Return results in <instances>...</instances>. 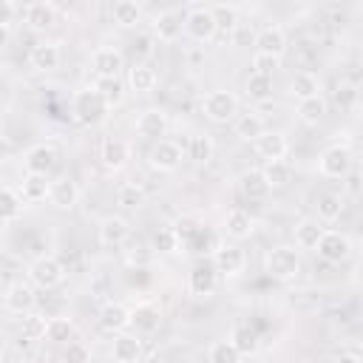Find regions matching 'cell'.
<instances>
[{"instance_id":"obj_1","label":"cell","mask_w":363,"mask_h":363,"mask_svg":"<svg viewBox=\"0 0 363 363\" xmlns=\"http://www.w3.org/2000/svg\"><path fill=\"white\" fill-rule=\"evenodd\" d=\"M108 111H111V105L96 91V85H85L71 96V119L82 128H94V125L105 122Z\"/></svg>"},{"instance_id":"obj_2","label":"cell","mask_w":363,"mask_h":363,"mask_svg":"<svg viewBox=\"0 0 363 363\" xmlns=\"http://www.w3.org/2000/svg\"><path fill=\"white\" fill-rule=\"evenodd\" d=\"M264 269L275 281H292L301 272V255L295 247H275L264 258Z\"/></svg>"},{"instance_id":"obj_3","label":"cell","mask_w":363,"mask_h":363,"mask_svg":"<svg viewBox=\"0 0 363 363\" xmlns=\"http://www.w3.org/2000/svg\"><path fill=\"white\" fill-rule=\"evenodd\" d=\"M201 111H204V116H207L210 122L227 125V122H233V119L238 116V96H235L233 91H224V88L210 91V94L204 96V102H201Z\"/></svg>"},{"instance_id":"obj_4","label":"cell","mask_w":363,"mask_h":363,"mask_svg":"<svg viewBox=\"0 0 363 363\" xmlns=\"http://www.w3.org/2000/svg\"><path fill=\"white\" fill-rule=\"evenodd\" d=\"M28 281L34 286H40V289H54V286H60L65 281V267L54 255H40L28 267Z\"/></svg>"},{"instance_id":"obj_5","label":"cell","mask_w":363,"mask_h":363,"mask_svg":"<svg viewBox=\"0 0 363 363\" xmlns=\"http://www.w3.org/2000/svg\"><path fill=\"white\" fill-rule=\"evenodd\" d=\"M184 34L187 40L193 43H210L216 34H218V26H216V17L210 9L204 6H196L184 14Z\"/></svg>"},{"instance_id":"obj_6","label":"cell","mask_w":363,"mask_h":363,"mask_svg":"<svg viewBox=\"0 0 363 363\" xmlns=\"http://www.w3.org/2000/svg\"><path fill=\"white\" fill-rule=\"evenodd\" d=\"M352 150L346 147V145H329L320 156H318V170H320V176H326V179H343V176H349V170H352Z\"/></svg>"},{"instance_id":"obj_7","label":"cell","mask_w":363,"mask_h":363,"mask_svg":"<svg viewBox=\"0 0 363 363\" xmlns=\"http://www.w3.org/2000/svg\"><path fill=\"white\" fill-rule=\"evenodd\" d=\"M213 264L221 278H238L247 269V252L238 244H216Z\"/></svg>"},{"instance_id":"obj_8","label":"cell","mask_w":363,"mask_h":363,"mask_svg":"<svg viewBox=\"0 0 363 363\" xmlns=\"http://www.w3.org/2000/svg\"><path fill=\"white\" fill-rule=\"evenodd\" d=\"M184 156L187 153L182 150V145H176L173 139H159V142H153V147L147 153V162L159 173H173V170H179Z\"/></svg>"},{"instance_id":"obj_9","label":"cell","mask_w":363,"mask_h":363,"mask_svg":"<svg viewBox=\"0 0 363 363\" xmlns=\"http://www.w3.org/2000/svg\"><path fill=\"white\" fill-rule=\"evenodd\" d=\"M34 303H37V295H34V284L31 281H14V284L6 286V295H3L6 312L28 315V312H34Z\"/></svg>"},{"instance_id":"obj_10","label":"cell","mask_w":363,"mask_h":363,"mask_svg":"<svg viewBox=\"0 0 363 363\" xmlns=\"http://www.w3.org/2000/svg\"><path fill=\"white\" fill-rule=\"evenodd\" d=\"M57 147L51 142H40V145H31L23 156V170L26 173H37V176H48L54 167H57Z\"/></svg>"},{"instance_id":"obj_11","label":"cell","mask_w":363,"mask_h":363,"mask_svg":"<svg viewBox=\"0 0 363 363\" xmlns=\"http://www.w3.org/2000/svg\"><path fill=\"white\" fill-rule=\"evenodd\" d=\"M315 252H318L323 261H329V264H340V261H346V258L352 255V241H349V235L340 233V230H323V235H320Z\"/></svg>"},{"instance_id":"obj_12","label":"cell","mask_w":363,"mask_h":363,"mask_svg":"<svg viewBox=\"0 0 363 363\" xmlns=\"http://www.w3.org/2000/svg\"><path fill=\"white\" fill-rule=\"evenodd\" d=\"M218 278H221V275H218L216 264H213V261H201V264H196V267L190 269V275H187V289H190V295H196V298H207V295L216 292Z\"/></svg>"},{"instance_id":"obj_13","label":"cell","mask_w":363,"mask_h":363,"mask_svg":"<svg viewBox=\"0 0 363 363\" xmlns=\"http://www.w3.org/2000/svg\"><path fill=\"white\" fill-rule=\"evenodd\" d=\"M167 128H170V119H167V113L159 111V108H147V111H142V113L136 116V133H139L142 139L159 142V139L167 136Z\"/></svg>"},{"instance_id":"obj_14","label":"cell","mask_w":363,"mask_h":363,"mask_svg":"<svg viewBox=\"0 0 363 363\" xmlns=\"http://www.w3.org/2000/svg\"><path fill=\"white\" fill-rule=\"evenodd\" d=\"M99 162H102V167L111 170V173L122 170V167L130 162V145H128L125 139H119V136L102 139V145H99Z\"/></svg>"},{"instance_id":"obj_15","label":"cell","mask_w":363,"mask_h":363,"mask_svg":"<svg viewBox=\"0 0 363 363\" xmlns=\"http://www.w3.org/2000/svg\"><path fill=\"white\" fill-rule=\"evenodd\" d=\"M252 147H255L258 159L275 162V159H286V153H289V139H286V133H281V130H264V133L252 142Z\"/></svg>"},{"instance_id":"obj_16","label":"cell","mask_w":363,"mask_h":363,"mask_svg":"<svg viewBox=\"0 0 363 363\" xmlns=\"http://www.w3.org/2000/svg\"><path fill=\"white\" fill-rule=\"evenodd\" d=\"M96 235H99V244H102V247L116 250V247H122V244L128 241L130 224H128V218H122V216H105V218L99 221V227H96Z\"/></svg>"},{"instance_id":"obj_17","label":"cell","mask_w":363,"mask_h":363,"mask_svg":"<svg viewBox=\"0 0 363 363\" xmlns=\"http://www.w3.org/2000/svg\"><path fill=\"white\" fill-rule=\"evenodd\" d=\"M150 28H153V37H156L159 43H176V40L182 37V31H184V20H182L173 9H164V11L153 14Z\"/></svg>"},{"instance_id":"obj_18","label":"cell","mask_w":363,"mask_h":363,"mask_svg":"<svg viewBox=\"0 0 363 363\" xmlns=\"http://www.w3.org/2000/svg\"><path fill=\"white\" fill-rule=\"evenodd\" d=\"M111 357H113L116 363H139V360L145 357L139 335H136V332H133V335L116 332V335H113V343H111Z\"/></svg>"},{"instance_id":"obj_19","label":"cell","mask_w":363,"mask_h":363,"mask_svg":"<svg viewBox=\"0 0 363 363\" xmlns=\"http://www.w3.org/2000/svg\"><path fill=\"white\" fill-rule=\"evenodd\" d=\"M23 20L31 31H48L57 23V9L48 0H31L23 11Z\"/></svg>"},{"instance_id":"obj_20","label":"cell","mask_w":363,"mask_h":363,"mask_svg":"<svg viewBox=\"0 0 363 363\" xmlns=\"http://www.w3.org/2000/svg\"><path fill=\"white\" fill-rule=\"evenodd\" d=\"M60 60H62V48H60V43H51V40H43V43H37V45H31V51H28V62H31V68L34 71H54L57 65H60Z\"/></svg>"},{"instance_id":"obj_21","label":"cell","mask_w":363,"mask_h":363,"mask_svg":"<svg viewBox=\"0 0 363 363\" xmlns=\"http://www.w3.org/2000/svg\"><path fill=\"white\" fill-rule=\"evenodd\" d=\"M91 62H94L96 77H119V71L125 68V57H122V51H119V48H111V45L96 48L94 57H91Z\"/></svg>"},{"instance_id":"obj_22","label":"cell","mask_w":363,"mask_h":363,"mask_svg":"<svg viewBox=\"0 0 363 363\" xmlns=\"http://www.w3.org/2000/svg\"><path fill=\"white\" fill-rule=\"evenodd\" d=\"M238 190H241V196L250 199V201H264V199L269 196L272 184L267 182L264 170H244V173L238 176Z\"/></svg>"},{"instance_id":"obj_23","label":"cell","mask_w":363,"mask_h":363,"mask_svg":"<svg viewBox=\"0 0 363 363\" xmlns=\"http://www.w3.org/2000/svg\"><path fill=\"white\" fill-rule=\"evenodd\" d=\"M99 326H102L105 332H111V335L125 332V329L130 326V309H128L125 303H119V301L105 303V306L99 309Z\"/></svg>"},{"instance_id":"obj_24","label":"cell","mask_w":363,"mask_h":363,"mask_svg":"<svg viewBox=\"0 0 363 363\" xmlns=\"http://www.w3.org/2000/svg\"><path fill=\"white\" fill-rule=\"evenodd\" d=\"M162 323V309L153 303H139L130 309V329L136 335H153Z\"/></svg>"},{"instance_id":"obj_25","label":"cell","mask_w":363,"mask_h":363,"mask_svg":"<svg viewBox=\"0 0 363 363\" xmlns=\"http://www.w3.org/2000/svg\"><path fill=\"white\" fill-rule=\"evenodd\" d=\"M252 230H255V218H252L247 210L235 207V210H230V213L224 216V233H227L233 241H244V238H250Z\"/></svg>"},{"instance_id":"obj_26","label":"cell","mask_w":363,"mask_h":363,"mask_svg":"<svg viewBox=\"0 0 363 363\" xmlns=\"http://www.w3.org/2000/svg\"><path fill=\"white\" fill-rule=\"evenodd\" d=\"M255 48L264 51V54L284 57V51H286V31L281 26H264L255 34Z\"/></svg>"},{"instance_id":"obj_27","label":"cell","mask_w":363,"mask_h":363,"mask_svg":"<svg viewBox=\"0 0 363 363\" xmlns=\"http://www.w3.org/2000/svg\"><path fill=\"white\" fill-rule=\"evenodd\" d=\"M20 193L26 199V204H40V201L51 199V182H48V176L26 173L23 176V184H20Z\"/></svg>"},{"instance_id":"obj_28","label":"cell","mask_w":363,"mask_h":363,"mask_svg":"<svg viewBox=\"0 0 363 363\" xmlns=\"http://www.w3.org/2000/svg\"><path fill=\"white\" fill-rule=\"evenodd\" d=\"M48 201L54 207H60V210H71L79 201V187L68 176H60V179L51 182V199Z\"/></svg>"},{"instance_id":"obj_29","label":"cell","mask_w":363,"mask_h":363,"mask_svg":"<svg viewBox=\"0 0 363 363\" xmlns=\"http://www.w3.org/2000/svg\"><path fill=\"white\" fill-rule=\"evenodd\" d=\"M323 224H320V218H303V221H298V227H295V247L298 250H318V241H320V235H323Z\"/></svg>"},{"instance_id":"obj_30","label":"cell","mask_w":363,"mask_h":363,"mask_svg":"<svg viewBox=\"0 0 363 363\" xmlns=\"http://www.w3.org/2000/svg\"><path fill=\"white\" fill-rule=\"evenodd\" d=\"M233 128H235V136L244 139V142H255V139L267 130L261 113H255V111H250V113H238V116L233 119Z\"/></svg>"},{"instance_id":"obj_31","label":"cell","mask_w":363,"mask_h":363,"mask_svg":"<svg viewBox=\"0 0 363 363\" xmlns=\"http://www.w3.org/2000/svg\"><path fill=\"white\" fill-rule=\"evenodd\" d=\"M23 193L20 190H14V187H3V193H0V216H3V224L6 227H11L20 216H23Z\"/></svg>"},{"instance_id":"obj_32","label":"cell","mask_w":363,"mask_h":363,"mask_svg":"<svg viewBox=\"0 0 363 363\" xmlns=\"http://www.w3.org/2000/svg\"><path fill=\"white\" fill-rule=\"evenodd\" d=\"M156 82H159V77H156V71H153L150 65L136 62V65L128 68V85H130L136 94H150V91L156 88Z\"/></svg>"},{"instance_id":"obj_33","label":"cell","mask_w":363,"mask_h":363,"mask_svg":"<svg viewBox=\"0 0 363 363\" xmlns=\"http://www.w3.org/2000/svg\"><path fill=\"white\" fill-rule=\"evenodd\" d=\"M74 337H77V326H74L71 318H62V315L48 318V323H45V340H51L57 346H65Z\"/></svg>"},{"instance_id":"obj_34","label":"cell","mask_w":363,"mask_h":363,"mask_svg":"<svg viewBox=\"0 0 363 363\" xmlns=\"http://www.w3.org/2000/svg\"><path fill=\"white\" fill-rule=\"evenodd\" d=\"M289 94H292L295 99L318 96V94H320V79H318L312 71H298V74L289 79Z\"/></svg>"},{"instance_id":"obj_35","label":"cell","mask_w":363,"mask_h":363,"mask_svg":"<svg viewBox=\"0 0 363 363\" xmlns=\"http://www.w3.org/2000/svg\"><path fill=\"white\" fill-rule=\"evenodd\" d=\"M323 116H326V99L320 94L309 99H298V119L303 125H320Z\"/></svg>"},{"instance_id":"obj_36","label":"cell","mask_w":363,"mask_h":363,"mask_svg":"<svg viewBox=\"0 0 363 363\" xmlns=\"http://www.w3.org/2000/svg\"><path fill=\"white\" fill-rule=\"evenodd\" d=\"M213 150H216V145H213V139L207 136V133H193L190 139H187V159L190 162H196V164H207L210 159H213Z\"/></svg>"},{"instance_id":"obj_37","label":"cell","mask_w":363,"mask_h":363,"mask_svg":"<svg viewBox=\"0 0 363 363\" xmlns=\"http://www.w3.org/2000/svg\"><path fill=\"white\" fill-rule=\"evenodd\" d=\"M94 85H96V91L105 96V102H108L111 108H119V105L125 102V85H122L119 77H96Z\"/></svg>"},{"instance_id":"obj_38","label":"cell","mask_w":363,"mask_h":363,"mask_svg":"<svg viewBox=\"0 0 363 363\" xmlns=\"http://www.w3.org/2000/svg\"><path fill=\"white\" fill-rule=\"evenodd\" d=\"M150 247H153L159 255H173V252H179L182 238H179L176 227H159V230L150 235Z\"/></svg>"},{"instance_id":"obj_39","label":"cell","mask_w":363,"mask_h":363,"mask_svg":"<svg viewBox=\"0 0 363 363\" xmlns=\"http://www.w3.org/2000/svg\"><path fill=\"white\" fill-rule=\"evenodd\" d=\"M113 23L122 28H133L142 23V6L136 0H116L113 3Z\"/></svg>"},{"instance_id":"obj_40","label":"cell","mask_w":363,"mask_h":363,"mask_svg":"<svg viewBox=\"0 0 363 363\" xmlns=\"http://www.w3.org/2000/svg\"><path fill=\"white\" fill-rule=\"evenodd\" d=\"M210 11H213V17H216L218 34L230 37V34L238 28V9H235V6H230V3H216Z\"/></svg>"},{"instance_id":"obj_41","label":"cell","mask_w":363,"mask_h":363,"mask_svg":"<svg viewBox=\"0 0 363 363\" xmlns=\"http://www.w3.org/2000/svg\"><path fill=\"white\" fill-rule=\"evenodd\" d=\"M244 357V352L233 343V337L230 340H216L210 349H207V360L210 363H238Z\"/></svg>"},{"instance_id":"obj_42","label":"cell","mask_w":363,"mask_h":363,"mask_svg":"<svg viewBox=\"0 0 363 363\" xmlns=\"http://www.w3.org/2000/svg\"><path fill=\"white\" fill-rule=\"evenodd\" d=\"M247 96L252 102H269L272 99V77H264V74H250L247 77Z\"/></svg>"},{"instance_id":"obj_43","label":"cell","mask_w":363,"mask_h":363,"mask_svg":"<svg viewBox=\"0 0 363 363\" xmlns=\"http://www.w3.org/2000/svg\"><path fill=\"white\" fill-rule=\"evenodd\" d=\"M315 207H318V218L320 221H337L340 213H343V199L337 193H323V196H318Z\"/></svg>"},{"instance_id":"obj_44","label":"cell","mask_w":363,"mask_h":363,"mask_svg":"<svg viewBox=\"0 0 363 363\" xmlns=\"http://www.w3.org/2000/svg\"><path fill=\"white\" fill-rule=\"evenodd\" d=\"M264 176L272 187H284L289 179H292V164L286 159H275V162H267L264 164Z\"/></svg>"},{"instance_id":"obj_45","label":"cell","mask_w":363,"mask_h":363,"mask_svg":"<svg viewBox=\"0 0 363 363\" xmlns=\"http://www.w3.org/2000/svg\"><path fill=\"white\" fill-rule=\"evenodd\" d=\"M116 204L125 207V210H136V207L145 204V190H142L139 184L128 182V184H122V187L116 190Z\"/></svg>"},{"instance_id":"obj_46","label":"cell","mask_w":363,"mask_h":363,"mask_svg":"<svg viewBox=\"0 0 363 363\" xmlns=\"http://www.w3.org/2000/svg\"><path fill=\"white\" fill-rule=\"evenodd\" d=\"M230 337H233V343H235L244 354H252V352L258 349V335L250 329V323H235Z\"/></svg>"},{"instance_id":"obj_47","label":"cell","mask_w":363,"mask_h":363,"mask_svg":"<svg viewBox=\"0 0 363 363\" xmlns=\"http://www.w3.org/2000/svg\"><path fill=\"white\" fill-rule=\"evenodd\" d=\"M281 68V57L275 54H264V51H255L252 57V71L255 74H264V77H275V71Z\"/></svg>"},{"instance_id":"obj_48","label":"cell","mask_w":363,"mask_h":363,"mask_svg":"<svg viewBox=\"0 0 363 363\" xmlns=\"http://www.w3.org/2000/svg\"><path fill=\"white\" fill-rule=\"evenodd\" d=\"M45 323H48L45 318L28 312V315H23V335L31 340H45Z\"/></svg>"},{"instance_id":"obj_49","label":"cell","mask_w":363,"mask_h":363,"mask_svg":"<svg viewBox=\"0 0 363 363\" xmlns=\"http://www.w3.org/2000/svg\"><path fill=\"white\" fill-rule=\"evenodd\" d=\"M153 258H156V250H153V247H133V250L128 252V264H130V267H136V269L150 267V264H153Z\"/></svg>"},{"instance_id":"obj_50","label":"cell","mask_w":363,"mask_h":363,"mask_svg":"<svg viewBox=\"0 0 363 363\" xmlns=\"http://www.w3.org/2000/svg\"><path fill=\"white\" fill-rule=\"evenodd\" d=\"M65 360H77V363H85L91 360V349L82 343V340H68L65 343V352H62Z\"/></svg>"},{"instance_id":"obj_51","label":"cell","mask_w":363,"mask_h":363,"mask_svg":"<svg viewBox=\"0 0 363 363\" xmlns=\"http://www.w3.org/2000/svg\"><path fill=\"white\" fill-rule=\"evenodd\" d=\"M3 34H9L14 26V0H3Z\"/></svg>"},{"instance_id":"obj_52","label":"cell","mask_w":363,"mask_h":363,"mask_svg":"<svg viewBox=\"0 0 363 363\" xmlns=\"http://www.w3.org/2000/svg\"><path fill=\"white\" fill-rule=\"evenodd\" d=\"M332 357L335 360H363V352H357V349H337Z\"/></svg>"},{"instance_id":"obj_53","label":"cell","mask_w":363,"mask_h":363,"mask_svg":"<svg viewBox=\"0 0 363 363\" xmlns=\"http://www.w3.org/2000/svg\"><path fill=\"white\" fill-rule=\"evenodd\" d=\"M230 37H233V40H235V45H244V43H247V40H255V34H252V31H244V28H241V26H238V28H235V31H233V34H230Z\"/></svg>"}]
</instances>
